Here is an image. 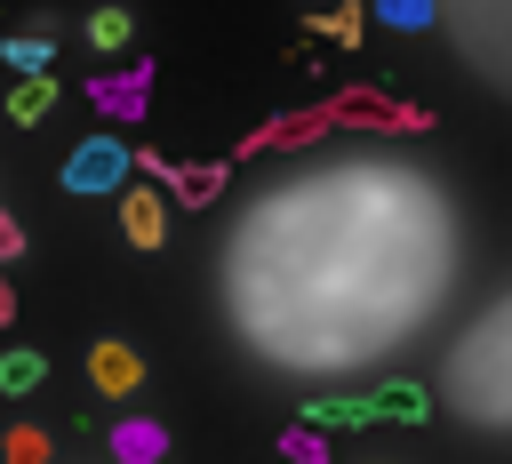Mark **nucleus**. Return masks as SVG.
Segmentation results:
<instances>
[{
    "label": "nucleus",
    "instance_id": "obj_5",
    "mask_svg": "<svg viewBox=\"0 0 512 464\" xmlns=\"http://www.w3.org/2000/svg\"><path fill=\"white\" fill-rule=\"evenodd\" d=\"M88 376H96L104 392H136V376H144V360H136L128 344H96V360H88Z\"/></svg>",
    "mask_w": 512,
    "mask_h": 464
},
{
    "label": "nucleus",
    "instance_id": "obj_12",
    "mask_svg": "<svg viewBox=\"0 0 512 464\" xmlns=\"http://www.w3.org/2000/svg\"><path fill=\"white\" fill-rule=\"evenodd\" d=\"M0 64H8V72H40V64H48V40H32V32H24V40H0Z\"/></svg>",
    "mask_w": 512,
    "mask_h": 464
},
{
    "label": "nucleus",
    "instance_id": "obj_15",
    "mask_svg": "<svg viewBox=\"0 0 512 464\" xmlns=\"http://www.w3.org/2000/svg\"><path fill=\"white\" fill-rule=\"evenodd\" d=\"M40 456H48L40 432H16V440H8V464H40Z\"/></svg>",
    "mask_w": 512,
    "mask_h": 464
},
{
    "label": "nucleus",
    "instance_id": "obj_1",
    "mask_svg": "<svg viewBox=\"0 0 512 464\" xmlns=\"http://www.w3.org/2000/svg\"><path fill=\"white\" fill-rule=\"evenodd\" d=\"M120 184H128V144H120V136H88V144H72V160H64V192L96 200V192H120Z\"/></svg>",
    "mask_w": 512,
    "mask_h": 464
},
{
    "label": "nucleus",
    "instance_id": "obj_9",
    "mask_svg": "<svg viewBox=\"0 0 512 464\" xmlns=\"http://www.w3.org/2000/svg\"><path fill=\"white\" fill-rule=\"evenodd\" d=\"M168 184H176V200H216L224 168H168Z\"/></svg>",
    "mask_w": 512,
    "mask_h": 464
},
{
    "label": "nucleus",
    "instance_id": "obj_13",
    "mask_svg": "<svg viewBox=\"0 0 512 464\" xmlns=\"http://www.w3.org/2000/svg\"><path fill=\"white\" fill-rule=\"evenodd\" d=\"M280 448H288V464H328V440H320L312 424H296V432H288Z\"/></svg>",
    "mask_w": 512,
    "mask_h": 464
},
{
    "label": "nucleus",
    "instance_id": "obj_10",
    "mask_svg": "<svg viewBox=\"0 0 512 464\" xmlns=\"http://www.w3.org/2000/svg\"><path fill=\"white\" fill-rule=\"evenodd\" d=\"M376 24H392V32H424V24H432V0H376Z\"/></svg>",
    "mask_w": 512,
    "mask_h": 464
},
{
    "label": "nucleus",
    "instance_id": "obj_4",
    "mask_svg": "<svg viewBox=\"0 0 512 464\" xmlns=\"http://www.w3.org/2000/svg\"><path fill=\"white\" fill-rule=\"evenodd\" d=\"M120 224H128V240H136V248H160V232H168V208H160V192H128Z\"/></svg>",
    "mask_w": 512,
    "mask_h": 464
},
{
    "label": "nucleus",
    "instance_id": "obj_16",
    "mask_svg": "<svg viewBox=\"0 0 512 464\" xmlns=\"http://www.w3.org/2000/svg\"><path fill=\"white\" fill-rule=\"evenodd\" d=\"M16 248H24V232H16V216L0 208V256H16Z\"/></svg>",
    "mask_w": 512,
    "mask_h": 464
},
{
    "label": "nucleus",
    "instance_id": "obj_7",
    "mask_svg": "<svg viewBox=\"0 0 512 464\" xmlns=\"http://www.w3.org/2000/svg\"><path fill=\"white\" fill-rule=\"evenodd\" d=\"M48 104H56V80H40V72H24V88H16V96H8V112H16V120H24V128H32V120H40V112H48Z\"/></svg>",
    "mask_w": 512,
    "mask_h": 464
},
{
    "label": "nucleus",
    "instance_id": "obj_17",
    "mask_svg": "<svg viewBox=\"0 0 512 464\" xmlns=\"http://www.w3.org/2000/svg\"><path fill=\"white\" fill-rule=\"evenodd\" d=\"M8 320H16V288L0 280V328H8Z\"/></svg>",
    "mask_w": 512,
    "mask_h": 464
},
{
    "label": "nucleus",
    "instance_id": "obj_2",
    "mask_svg": "<svg viewBox=\"0 0 512 464\" xmlns=\"http://www.w3.org/2000/svg\"><path fill=\"white\" fill-rule=\"evenodd\" d=\"M144 96H152V72H144V64H128V72L96 80V104H104L112 120H136V112H144Z\"/></svg>",
    "mask_w": 512,
    "mask_h": 464
},
{
    "label": "nucleus",
    "instance_id": "obj_8",
    "mask_svg": "<svg viewBox=\"0 0 512 464\" xmlns=\"http://www.w3.org/2000/svg\"><path fill=\"white\" fill-rule=\"evenodd\" d=\"M48 376V360L40 352H0V392H32Z\"/></svg>",
    "mask_w": 512,
    "mask_h": 464
},
{
    "label": "nucleus",
    "instance_id": "obj_6",
    "mask_svg": "<svg viewBox=\"0 0 512 464\" xmlns=\"http://www.w3.org/2000/svg\"><path fill=\"white\" fill-rule=\"evenodd\" d=\"M160 448H168V432H160V424H144V416L112 432V456H120V464H160Z\"/></svg>",
    "mask_w": 512,
    "mask_h": 464
},
{
    "label": "nucleus",
    "instance_id": "obj_3",
    "mask_svg": "<svg viewBox=\"0 0 512 464\" xmlns=\"http://www.w3.org/2000/svg\"><path fill=\"white\" fill-rule=\"evenodd\" d=\"M368 416L376 424H424L432 408H424V384H384V392H368Z\"/></svg>",
    "mask_w": 512,
    "mask_h": 464
},
{
    "label": "nucleus",
    "instance_id": "obj_11",
    "mask_svg": "<svg viewBox=\"0 0 512 464\" xmlns=\"http://www.w3.org/2000/svg\"><path fill=\"white\" fill-rule=\"evenodd\" d=\"M128 32H136V24H128V8H96V24H88V40H96V48H128Z\"/></svg>",
    "mask_w": 512,
    "mask_h": 464
},
{
    "label": "nucleus",
    "instance_id": "obj_14",
    "mask_svg": "<svg viewBox=\"0 0 512 464\" xmlns=\"http://www.w3.org/2000/svg\"><path fill=\"white\" fill-rule=\"evenodd\" d=\"M360 24H368L360 8H336V16H328V40H344V48H352V40H360Z\"/></svg>",
    "mask_w": 512,
    "mask_h": 464
}]
</instances>
